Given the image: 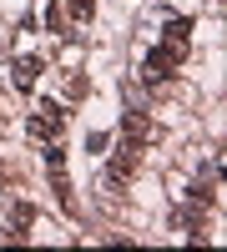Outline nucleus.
<instances>
[{
  "instance_id": "5",
  "label": "nucleus",
  "mask_w": 227,
  "mask_h": 252,
  "mask_svg": "<svg viewBox=\"0 0 227 252\" xmlns=\"http://www.w3.org/2000/svg\"><path fill=\"white\" fill-rule=\"evenodd\" d=\"M131 172H136V146L121 141V146H116V157H111V182H127Z\"/></svg>"
},
{
  "instance_id": "3",
  "label": "nucleus",
  "mask_w": 227,
  "mask_h": 252,
  "mask_svg": "<svg viewBox=\"0 0 227 252\" xmlns=\"http://www.w3.org/2000/svg\"><path fill=\"white\" fill-rule=\"evenodd\" d=\"M10 227H15V232H5V242H20V237L35 227V207H31V202H15V207H10Z\"/></svg>"
},
{
  "instance_id": "2",
  "label": "nucleus",
  "mask_w": 227,
  "mask_h": 252,
  "mask_svg": "<svg viewBox=\"0 0 227 252\" xmlns=\"http://www.w3.org/2000/svg\"><path fill=\"white\" fill-rule=\"evenodd\" d=\"M162 131H157V121L147 116V111H121V141H127V146H136V152H141V146H152Z\"/></svg>"
},
{
  "instance_id": "1",
  "label": "nucleus",
  "mask_w": 227,
  "mask_h": 252,
  "mask_svg": "<svg viewBox=\"0 0 227 252\" xmlns=\"http://www.w3.org/2000/svg\"><path fill=\"white\" fill-rule=\"evenodd\" d=\"M182 61H187V46H177V40H162V46H152L147 56H141V81L147 86H162Z\"/></svg>"
},
{
  "instance_id": "4",
  "label": "nucleus",
  "mask_w": 227,
  "mask_h": 252,
  "mask_svg": "<svg viewBox=\"0 0 227 252\" xmlns=\"http://www.w3.org/2000/svg\"><path fill=\"white\" fill-rule=\"evenodd\" d=\"M35 81H40V61H35V56H20V61H15V91L31 96Z\"/></svg>"
},
{
  "instance_id": "9",
  "label": "nucleus",
  "mask_w": 227,
  "mask_h": 252,
  "mask_svg": "<svg viewBox=\"0 0 227 252\" xmlns=\"http://www.w3.org/2000/svg\"><path fill=\"white\" fill-rule=\"evenodd\" d=\"M86 96V76H66V101H81Z\"/></svg>"
},
{
  "instance_id": "8",
  "label": "nucleus",
  "mask_w": 227,
  "mask_h": 252,
  "mask_svg": "<svg viewBox=\"0 0 227 252\" xmlns=\"http://www.w3.org/2000/svg\"><path fill=\"white\" fill-rule=\"evenodd\" d=\"M46 26L61 31V35H71V31H66V15H61V5H46Z\"/></svg>"
},
{
  "instance_id": "6",
  "label": "nucleus",
  "mask_w": 227,
  "mask_h": 252,
  "mask_svg": "<svg viewBox=\"0 0 227 252\" xmlns=\"http://www.w3.org/2000/svg\"><path fill=\"white\" fill-rule=\"evenodd\" d=\"M162 40H177V46H192V20H167Z\"/></svg>"
},
{
  "instance_id": "7",
  "label": "nucleus",
  "mask_w": 227,
  "mask_h": 252,
  "mask_svg": "<svg viewBox=\"0 0 227 252\" xmlns=\"http://www.w3.org/2000/svg\"><path fill=\"white\" fill-rule=\"evenodd\" d=\"M66 10H71V20H91L96 0H66Z\"/></svg>"
}]
</instances>
